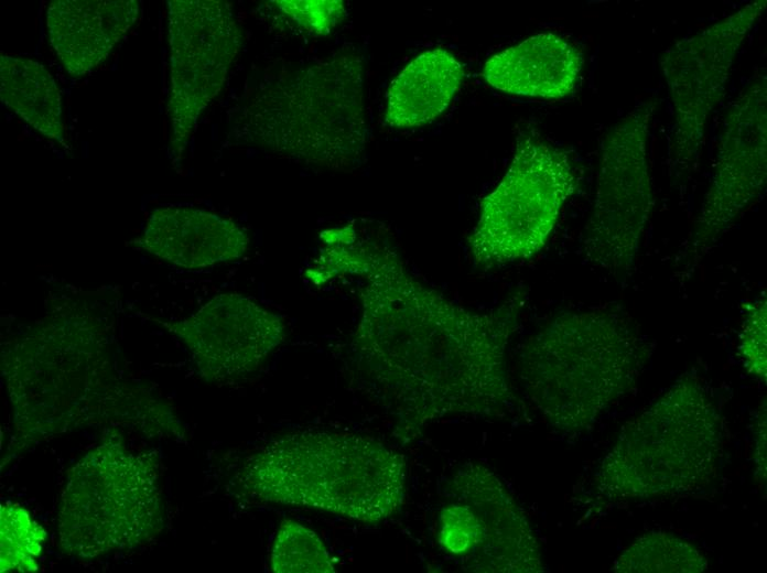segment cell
Listing matches in <instances>:
<instances>
[{
	"label": "cell",
	"mask_w": 767,
	"mask_h": 573,
	"mask_svg": "<svg viewBox=\"0 0 767 573\" xmlns=\"http://www.w3.org/2000/svg\"><path fill=\"white\" fill-rule=\"evenodd\" d=\"M2 102L46 138L61 137L62 96L51 73L37 61L1 55Z\"/></svg>",
	"instance_id": "obj_19"
},
{
	"label": "cell",
	"mask_w": 767,
	"mask_h": 573,
	"mask_svg": "<svg viewBox=\"0 0 767 573\" xmlns=\"http://www.w3.org/2000/svg\"><path fill=\"white\" fill-rule=\"evenodd\" d=\"M444 489L446 498L466 504L475 515L479 541L468 561L469 570L544 571L540 545L526 515L491 469L467 462L454 472Z\"/></svg>",
	"instance_id": "obj_14"
},
{
	"label": "cell",
	"mask_w": 767,
	"mask_h": 573,
	"mask_svg": "<svg viewBox=\"0 0 767 573\" xmlns=\"http://www.w3.org/2000/svg\"><path fill=\"white\" fill-rule=\"evenodd\" d=\"M758 431L756 432V464L758 473L763 474L765 477L766 472V412L765 408L760 411V415L757 422Z\"/></svg>",
	"instance_id": "obj_25"
},
{
	"label": "cell",
	"mask_w": 767,
	"mask_h": 573,
	"mask_svg": "<svg viewBox=\"0 0 767 573\" xmlns=\"http://www.w3.org/2000/svg\"><path fill=\"white\" fill-rule=\"evenodd\" d=\"M652 349L619 306L568 311L523 343L519 378L548 425L576 435L630 391Z\"/></svg>",
	"instance_id": "obj_4"
},
{
	"label": "cell",
	"mask_w": 767,
	"mask_h": 573,
	"mask_svg": "<svg viewBox=\"0 0 767 573\" xmlns=\"http://www.w3.org/2000/svg\"><path fill=\"white\" fill-rule=\"evenodd\" d=\"M581 52L562 36L545 32L491 56L482 75L494 88L518 96L560 99L575 89Z\"/></svg>",
	"instance_id": "obj_17"
},
{
	"label": "cell",
	"mask_w": 767,
	"mask_h": 573,
	"mask_svg": "<svg viewBox=\"0 0 767 573\" xmlns=\"http://www.w3.org/2000/svg\"><path fill=\"white\" fill-rule=\"evenodd\" d=\"M164 523L156 450L132 448L110 429L68 469L56 518L65 554L89 560L133 550L153 541Z\"/></svg>",
	"instance_id": "obj_7"
},
{
	"label": "cell",
	"mask_w": 767,
	"mask_h": 573,
	"mask_svg": "<svg viewBox=\"0 0 767 573\" xmlns=\"http://www.w3.org/2000/svg\"><path fill=\"white\" fill-rule=\"evenodd\" d=\"M248 234L229 217L194 208L169 206L153 210L138 245L158 258L185 269H201L242 257Z\"/></svg>",
	"instance_id": "obj_15"
},
{
	"label": "cell",
	"mask_w": 767,
	"mask_h": 573,
	"mask_svg": "<svg viewBox=\"0 0 767 573\" xmlns=\"http://www.w3.org/2000/svg\"><path fill=\"white\" fill-rule=\"evenodd\" d=\"M577 185L571 155L533 130L521 131L512 160L482 203L468 238L477 266L499 267L537 255Z\"/></svg>",
	"instance_id": "obj_8"
},
{
	"label": "cell",
	"mask_w": 767,
	"mask_h": 573,
	"mask_svg": "<svg viewBox=\"0 0 767 573\" xmlns=\"http://www.w3.org/2000/svg\"><path fill=\"white\" fill-rule=\"evenodd\" d=\"M360 317L350 356L368 393L409 441L447 419H504L519 409L508 352L526 292L473 310L415 279L377 240L358 273Z\"/></svg>",
	"instance_id": "obj_1"
},
{
	"label": "cell",
	"mask_w": 767,
	"mask_h": 573,
	"mask_svg": "<svg viewBox=\"0 0 767 573\" xmlns=\"http://www.w3.org/2000/svg\"><path fill=\"white\" fill-rule=\"evenodd\" d=\"M171 145L181 153L198 117L225 86L244 42L231 3L169 1Z\"/></svg>",
	"instance_id": "obj_12"
},
{
	"label": "cell",
	"mask_w": 767,
	"mask_h": 573,
	"mask_svg": "<svg viewBox=\"0 0 767 573\" xmlns=\"http://www.w3.org/2000/svg\"><path fill=\"white\" fill-rule=\"evenodd\" d=\"M270 569L276 573L335 572L323 540L310 528L284 519L273 539Z\"/></svg>",
	"instance_id": "obj_22"
},
{
	"label": "cell",
	"mask_w": 767,
	"mask_h": 573,
	"mask_svg": "<svg viewBox=\"0 0 767 573\" xmlns=\"http://www.w3.org/2000/svg\"><path fill=\"white\" fill-rule=\"evenodd\" d=\"M407 480L403 455L381 441L349 432L301 430L252 451L230 483L244 500L376 523L403 505Z\"/></svg>",
	"instance_id": "obj_3"
},
{
	"label": "cell",
	"mask_w": 767,
	"mask_h": 573,
	"mask_svg": "<svg viewBox=\"0 0 767 573\" xmlns=\"http://www.w3.org/2000/svg\"><path fill=\"white\" fill-rule=\"evenodd\" d=\"M463 77V65L451 52L434 48L421 53L391 82L385 121L396 128L432 122L447 108Z\"/></svg>",
	"instance_id": "obj_18"
},
{
	"label": "cell",
	"mask_w": 767,
	"mask_h": 573,
	"mask_svg": "<svg viewBox=\"0 0 767 573\" xmlns=\"http://www.w3.org/2000/svg\"><path fill=\"white\" fill-rule=\"evenodd\" d=\"M707 567L706 559L693 544L666 532L637 538L616 559V573H698Z\"/></svg>",
	"instance_id": "obj_20"
},
{
	"label": "cell",
	"mask_w": 767,
	"mask_h": 573,
	"mask_svg": "<svg viewBox=\"0 0 767 573\" xmlns=\"http://www.w3.org/2000/svg\"><path fill=\"white\" fill-rule=\"evenodd\" d=\"M364 74L354 48L273 73L238 110L235 138L294 163L352 170L361 162L368 139Z\"/></svg>",
	"instance_id": "obj_5"
},
{
	"label": "cell",
	"mask_w": 767,
	"mask_h": 573,
	"mask_svg": "<svg viewBox=\"0 0 767 573\" xmlns=\"http://www.w3.org/2000/svg\"><path fill=\"white\" fill-rule=\"evenodd\" d=\"M749 2L668 46L659 58L672 109L668 165L674 182L696 173L712 112L724 97L736 56L766 9Z\"/></svg>",
	"instance_id": "obj_10"
},
{
	"label": "cell",
	"mask_w": 767,
	"mask_h": 573,
	"mask_svg": "<svg viewBox=\"0 0 767 573\" xmlns=\"http://www.w3.org/2000/svg\"><path fill=\"white\" fill-rule=\"evenodd\" d=\"M269 7L290 31L313 36L328 34L346 15L342 0H278Z\"/></svg>",
	"instance_id": "obj_23"
},
{
	"label": "cell",
	"mask_w": 767,
	"mask_h": 573,
	"mask_svg": "<svg viewBox=\"0 0 767 573\" xmlns=\"http://www.w3.org/2000/svg\"><path fill=\"white\" fill-rule=\"evenodd\" d=\"M46 531L17 504L0 507L1 572H36Z\"/></svg>",
	"instance_id": "obj_21"
},
{
	"label": "cell",
	"mask_w": 767,
	"mask_h": 573,
	"mask_svg": "<svg viewBox=\"0 0 767 573\" xmlns=\"http://www.w3.org/2000/svg\"><path fill=\"white\" fill-rule=\"evenodd\" d=\"M766 298L756 300L747 310L741 336L739 354L747 370L766 381Z\"/></svg>",
	"instance_id": "obj_24"
},
{
	"label": "cell",
	"mask_w": 767,
	"mask_h": 573,
	"mask_svg": "<svg viewBox=\"0 0 767 573\" xmlns=\"http://www.w3.org/2000/svg\"><path fill=\"white\" fill-rule=\"evenodd\" d=\"M108 331L99 318L66 305L2 346L12 419L1 471L37 444L86 428L187 443L173 406L119 369Z\"/></svg>",
	"instance_id": "obj_2"
},
{
	"label": "cell",
	"mask_w": 767,
	"mask_h": 573,
	"mask_svg": "<svg viewBox=\"0 0 767 573\" xmlns=\"http://www.w3.org/2000/svg\"><path fill=\"white\" fill-rule=\"evenodd\" d=\"M155 321L185 346L198 376L215 385L253 375L285 338L282 317L239 293L216 295L179 321Z\"/></svg>",
	"instance_id": "obj_13"
},
{
	"label": "cell",
	"mask_w": 767,
	"mask_h": 573,
	"mask_svg": "<svg viewBox=\"0 0 767 573\" xmlns=\"http://www.w3.org/2000/svg\"><path fill=\"white\" fill-rule=\"evenodd\" d=\"M140 14L136 0H54L46 10L48 42L73 77L107 58Z\"/></svg>",
	"instance_id": "obj_16"
},
{
	"label": "cell",
	"mask_w": 767,
	"mask_h": 573,
	"mask_svg": "<svg viewBox=\"0 0 767 573\" xmlns=\"http://www.w3.org/2000/svg\"><path fill=\"white\" fill-rule=\"evenodd\" d=\"M724 422L705 386L685 376L620 430L603 458L597 489L613 500L678 495L715 476Z\"/></svg>",
	"instance_id": "obj_6"
},
{
	"label": "cell",
	"mask_w": 767,
	"mask_h": 573,
	"mask_svg": "<svg viewBox=\"0 0 767 573\" xmlns=\"http://www.w3.org/2000/svg\"><path fill=\"white\" fill-rule=\"evenodd\" d=\"M656 107L651 98L638 101L609 129L599 148L582 252L586 262L614 278H626L634 270L651 216L648 145Z\"/></svg>",
	"instance_id": "obj_9"
},
{
	"label": "cell",
	"mask_w": 767,
	"mask_h": 573,
	"mask_svg": "<svg viewBox=\"0 0 767 573\" xmlns=\"http://www.w3.org/2000/svg\"><path fill=\"white\" fill-rule=\"evenodd\" d=\"M766 84L765 74L753 78L724 118L710 186L679 260L687 273L694 270L765 191Z\"/></svg>",
	"instance_id": "obj_11"
}]
</instances>
